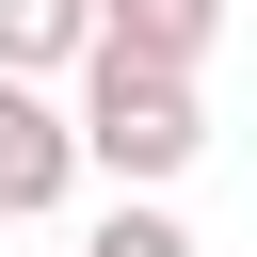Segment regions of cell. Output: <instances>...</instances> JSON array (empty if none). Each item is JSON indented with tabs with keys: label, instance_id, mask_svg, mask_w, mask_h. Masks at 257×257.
I'll return each instance as SVG.
<instances>
[{
	"label": "cell",
	"instance_id": "1",
	"mask_svg": "<svg viewBox=\"0 0 257 257\" xmlns=\"http://www.w3.org/2000/svg\"><path fill=\"white\" fill-rule=\"evenodd\" d=\"M80 161L112 193H177L209 161V96L193 64H128V48H80Z\"/></svg>",
	"mask_w": 257,
	"mask_h": 257
},
{
	"label": "cell",
	"instance_id": "2",
	"mask_svg": "<svg viewBox=\"0 0 257 257\" xmlns=\"http://www.w3.org/2000/svg\"><path fill=\"white\" fill-rule=\"evenodd\" d=\"M80 177H96L80 161V96H48L32 64H0V225H48Z\"/></svg>",
	"mask_w": 257,
	"mask_h": 257
},
{
	"label": "cell",
	"instance_id": "3",
	"mask_svg": "<svg viewBox=\"0 0 257 257\" xmlns=\"http://www.w3.org/2000/svg\"><path fill=\"white\" fill-rule=\"evenodd\" d=\"M96 48H128V64H193V80H209L225 0H96Z\"/></svg>",
	"mask_w": 257,
	"mask_h": 257
},
{
	"label": "cell",
	"instance_id": "4",
	"mask_svg": "<svg viewBox=\"0 0 257 257\" xmlns=\"http://www.w3.org/2000/svg\"><path fill=\"white\" fill-rule=\"evenodd\" d=\"M80 48H96V0H0V64L80 80Z\"/></svg>",
	"mask_w": 257,
	"mask_h": 257
},
{
	"label": "cell",
	"instance_id": "5",
	"mask_svg": "<svg viewBox=\"0 0 257 257\" xmlns=\"http://www.w3.org/2000/svg\"><path fill=\"white\" fill-rule=\"evenodd\" d=\"M80 257H193V225H177V209H161V193H112V209H96V241H80Z\"/></svg>",
	"mask_w": 257,
	"mask_h": 257
}]
</instances>
